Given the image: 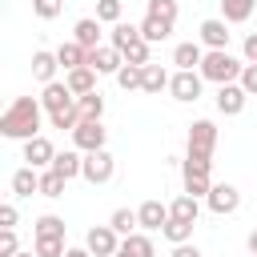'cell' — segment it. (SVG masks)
<instances>
[{
	"label": "cell",
	"mask_w": 257,
	"mask_h": 257,
	"mask_svg": "<svg viewBox=\"0 0 257 257\" xmlns=\"http://www.w3.org/2000/svg\"><path fill=\"white\" fill-rule=\"evenodd\" d=\"M40 112H44V104L36 96H16L4 108V116H0V133L8 141H32V137H40Z\"/></svg>",
	"instance_id": "6da1fadb"
},
{
	"label": "cell",
	"mask_w": 257,
	"mask_h": 257,
	"mask_svg": "<svg viewBox=\"0 0 257 257\" xmlns=\"http://www.w3.org/2000/svg\"><path fill=\"white\" fill-rule=\"evenodd\" d=\"M205 80H213V84H237L241 80V72H245V64L241 60H233L229 56V48H217V52H205V60H201V68H197Z\"/></svg>",
	"instance_id": "7a4b0ae2"
},
{
	"label": "cell",
	"mask_w": 257,
	"mask_h": 257,
	"mask_svg": "<svg viewBox=\"0 0 257 257\" xmlns=\"http://www.w3.org/2000/svg\"><path fill=\"white\" fill-rule=\"evenodd\" d=\"M213 149H217V124L213 120H193L189 124V157L213 161Z\"/></svg>",
	"instance_id": "3957f363"
},
{
	"label": "cell",
	"mask_w": 257,
	"mask_h": 257,
	"mask_svg": "<svg viewBox=\"0 0 257 257\" xmlns=\"http://www.w3.org/2000/svg\"><path fill=\"white\" fill-rule=\"evenodd\" d=\"M112 173H116V161H112L108 149H100V153H84V173H80V177H84L88 185H108Z\"/></svg>",
	"instance_id": "277c9868"
},
{
	"label": "cell",
	"mask_w": 257,
	"mask_h": 257,
	"mask_svg": "<svg viewBox=\"0 0 257 257\" xmlns=\"http://www.w3.org/2000/svg\"><path fill=\"white\" fill-rule=\"evenodd\" d=\"M120 233L112 229V225H92L88 229V237H84V249L92 253V257H116L120 253V241H116Z\"/></svg>",
	"instance_id": "5b68a950"
},
{
	"label": "cell",
	"mask_w": 257,
	"mask_h": 257,
	"mask_svg": "<svg viewBox=\"0 0 257 257\" xmlns=\"http://www.w3.org/2000/svg\"><path fill=\"white\" fill-rule=\"evenodd\" d=\"M72 145H76L80 153H100V149H104V124H100V120H80V124L72 128Z\"/></svg>",
	"instance_id": "8992f818"
},
{
	"label": "cell",
	"mask_w": 257,
	"mask_h": 257,
	"mask_svg": "<svg viewBox=\"0 0 257 257\" xmlns=\"http://www.w3.org/2000/svg\"><path fill=\"white\" fill-rule=\"evenodd\" d=\"M205 205H209L217 217H229V213L241 209V193H237V185H213L209 197H205Z\"/></svg>",
	"instance_id": "52a82bcc"
},
{
	"label": "cell",
	"mask_w": 257,
	"mask_h": 257,
	"mask_svg": "<svg viewBox=\"0 0 257 257\" xmlns=\"http://www.w3.org/2000/svg\"><path fill=\"white\" fill-rule=\"evenodd\" d=\"M40 104H44V112L52 116V112H64V108H72V104H76V96H72V88H68L64 80H52V84H44V92H40Z\"/></svg>",
	"instance_id": "ba28073f"
},
{
	"label": "cell",
	"mask_w": 257,
	"mask_h": 257,
	"mask_svg": "<svg viewBox=\"0 0 257 257\" xmlns=\"http://www.w3.org/2000/svg\"><path fill=\"white\" fill-rule=\"evenodd\" d=\"M24 161H28L32 169H52V161H56L52 141H48V137H32V141H24Z\"/></svg>",
	"instance_id": "9c48e42d"
},
{
	"label": "cell",
	"mask_w": 257,
	"mask_h": 257,
	"mask_svg": "<svg viewBox=\"0 0 257 257\" xmlns=\"http://www.w3.org/2000/svg\"><path fill=\"white\" fill-rule=\"evenodd\" d=\"M201 60H205V48H201L197 40H185V44L173 48V64H177V72H197Z\"/></svg>",
	"instance_id": "30bf717a"
},
{
	"label": "cell",
	"mask_w": 257,
	"mask_h": 257,
	"mask_svg": "<svg viewBox=\"0 0 257 257\" xmlns=\"http://www.w3.org/2000/svg\"><path fill=\"white\" fill-rule=\"evenodd\" d=\"M88 68H96V72H112V76H116V72L124 68V56H120L112 44H100V48L88 52Z\"/></svg>",
	"instance_id": "8fae6325"
},
{
	"label": "cell",
	"mask_w": 257,
	"mask_h": 257,
	"mask_svg": "<svg viewBox=\"0 0 257 257\" xmlns=\"http://www.w3.org/2000/svg\"><path fill=\"white\" fill-rule=\"evenodd\" d=\"M201 72H173V80H169V92L177 96V100H197L201 96Z\"/></svg>",
	"instance_id": "7c38bea8"
},
{
	"label": "cell",
	"mask_w": 257,
	"mask_h": 257,
	"mask_svg": "<svg viewBox=\"0 0 257 257\" xmlns=\"http://www.w3.org/2000/svg\"><path fill=\"white\" fill-rule=\"evenodd\" d=\"M245 100H249V92L241 84H221L217 88V112H225V116H237L245 108Z\"/></svg>",
	"instance_id": "4fadbf2b"
},
{
	"label": "cell",
	"mask_w": 257,
	"mask_h": 257,
	"mask_svg": "<svg viewBox=\"0 0 257 257\" xmlns=\"http://www.w3.org/2000/svg\"><path fill=\"white\" fill-rule=\"evenodd\" d=\"M96 76H100V72L84 64V68H72V72H64V84H68V88H72V96L80 100V96L96 92Z\"/></svg>",
	"instance_id": "5bb4252c"
},
{
	"label": "cell",
	"mask_w": 257,
	"mask_h": 257,
	"mask_svg": "<svg viewBox=\"0 0 257 257\" xmlns=\"http://www.w3.org/2000/svg\"><path fill=\"white\" fill-rule=\"evenodd\" d=\"M137 217H141V229L161 233V229L169 225V205H161V201H145V205L137 209Z\"/></svg>",
	"instance_id": "9a60e30c"
},
{
	"label": "cell",
	"mask_w": 257,
	"mask_h": 257,
	"mask_svg": "<svg viewBox=\"0 0 257 257\" xmlns=\"http://www.w3.org/2000/svg\"><path fill=\"white\" fill-rule=\"evenodd\" d=\"M72 40L80 44V48H100V20L96 16H84V20H76V28H72Z\"/></svg>",
	"instance_id": "2e32d148"
},
{
	"label": "cell",
	"mask_w": 257,
	"mask_h": 257,
	"mask_svg": "<svg viewBox=\"0 0 257 257\" xmlns=\"http://www.w3.org/2000/svg\"><path fill=\"white\" fill-rule=\"evenodd\" d=\"M201 44H205L209 52L229 48V24H225V20H205V24H201Z\"/></svg>",
	"instance_id": "e0dca14e"
},
{
	"label": "cell",
	"mask_w": 257,
	"mask_h": 257,
	"mask_svg": "<svg viewBox=\"0 0 257 257\" xmlns=\"http://www.w3.org/2000/svg\"><path fill=\"white\" fill-rule=\"evenodd\" d=\"M56 68H60V60H56V52H32V76L40 80V84H52L56 80Z\"/></svg>",
	"instance_id": "ac0fdd59"
},
{
	"label": "cell",
	"mask_w": 257,
	"mask_h": 257,
	"mask_svg": "<svg viewBox=\"0 0 257 257\" xmlns=\"http://www.w3.org/2000/svg\"><path fill=\"white\" fill-rule=\"evenodd\" d=\"M52 169L64 177V181H72V177H80L84 173V157H80V149H64V153H56V161H52Z\"/></svg>",
	"instance_id": "d6986e66"
},
{
	"label": "cell",
	"mask_w": 257,
	"mask_h": 257,
	"mask_svg": "<svg viewBox=\"0 0 257 257\" xmlns=\"http://www.w3.org/2000/svg\"><path fill=\"white\" fill-rule=\"evenodd\" d=\"M12 193H16V197H32V193H40V169H32V165L16 169V173H12Z\"/></svg>",
	"instance_id": "ffe728a7"
},
{
	"label": "cell",
	"mask_w": 257,
	"mask_h": 257,
	"mask_svg": "<svg viewBox=\"0 0 257 257\" xmlns=\"http://www.w3.org/2000/svg\"><path fill=\"white\" fill-rule=\"evenodd\" d=\"M56 60H60V68H64V72L84 68V64H88V48H80L76 40H68V44H60V48H56Z\"/></svg>",
	"instance_id": "44dd1931"
},
{
	"label": "cell",
	"mask_w": 257,
	"mask_h": 257,
	"mask_svg": "<svg viewBox=\"0 0 257 257\" xmlns=\"http://www.w3.org/2000/svg\"><path fill=\"white\" fill-rule=\"evenodd\" d=\"M253 8H257V0H221V20L225 24H245L253 16Z\"/></svg>",
	"instance_id": "7402d4cb"
},
{
	"label": "cell",
	"mask_w": 257,
	"mask_h": 257,
	"mask_svg": "<svg viewBox=\"0 0 257 257\" xmlns=\"http://www.w3.org/2000/svg\"><path fill=\"white\" fill-rule=\"evenodd\" d=\"M169 217H173V221H193V225H197V217H201V201L189 197V193H181V197L169 205Z\"/></svg>",
	"instance_id": "603a6c76"
},
{
	"label": "cell",
	"mask_w": 257,
	"mask_h": 257,
	"mask_svg": "<svg viewBox=\"0 0 257 257\" xmlns=\"http://www.w3.org/2000/svg\"><path fill=\"white\" fill-rule=\"evenodd\" d=\"M173 28H177V24H169V20H161V16H149V12H145V20H141V36H145L149 44L165 40V36H169Z\"/></svg>",
	"instance_id": "cb8c5ba5"
},
{
	"label": "cell",
	"mask_w": 257,
	"mask_h": 257,
	"mask_svg": "<svg viewBox=\"0 0 257 257\" xmlns=\"http://www.w3.org/2000/svg\"><path fill=\"white\" fill-rule=\"evenodd\" d=\"M137 40H141V24H124V20L112 24V40H108V44H112L116 52H124V48L137 44Z\"/></svg>",
	"instance_id": "d4e9b609"
},
{
	"label": "cell",
	"mask_w": 257,
	"mask_h": 257,
	"mask_svg": "<svg viewBox=\"0 0 257 257\" xmlns=\"http://www.w3.org/2000/svg\"><path fill=\"white\" fill-rule=\"evenodd\" d=\"M120 253H128V257H157V249H153V241H149L145 233L124 237V241H120Z\"/></svg>",
	"instance_id": "484cf974"
},
{
	"label": "cell",
	"mask_w": 257,
	"mask_h": 257,
	"mask_svg": "<svg viewBox=\"0 0 257 257\" xmlns=\"http://www.w3.org/2000/svg\"><path fill=\"white\" fill-rule=\"evenodd\" d=\"M169 72L161 68V64H145V84H141V92H161V88H169Z\"/></svg>",
	"instance_id": "4316f807"
},
{
	"label": "cell",
	"mask_w": 257,
	"mask_h": 257,
	"mask_svg": "<svg viewBox=\"0 0 257 257\" xmlns=\"http://www.w3.org/2000/svg\"><path fill=\"white\" fill-rule=\"evenodd\" d=\"M76 108H80V120H100L104 116V96L100 92H88V96L76 100Z\"/></svg>",
	"instance_id": "83f0119b"
},
{
	"label": "cell",
	"mask_w": 257,
	"mask_h": 257,
	"mask_svg": "<svg viewBox=\"0 0 257 257\" xmlns=\"http://www.w3.org/2000/svg\"><path fill=\"white\" fill-rule=\"evenodd\" d=\"M161 237H165L169 245H185V241L193 237V221H173V217H169V225L161 229Z\"/></svg>",
	"instance_id": "f1b7e54d"
},
{
	"label": "cell",
	"mask_w": 257,
	"mask_h": 257,
	"mask_svg": "<svg viewBox=\"0 0 257 257\" xmlns=\"http://www.w3.org/2000/svg\"><path fill=\"white\" fill-rule=\"evenodd\" d=\"M209 189H213V177L209 173H185V193L189 197H209Z\"/></svg>",
	"instance_id": "f546056e"
},
{
	"label": "cell",
	"mask_w": 257,
	"mask_h": 257,
	"mask_svg": "<svg viewBox=\"0 0 257 257\" xmlns=\"http://www.w3.org/2000/svg\"><path fill=\"white\" fill-rule=\"evenodd\" d=\"M64 185H68V181H64L56 169H44V173H40V197H64Z\"/></svg>",
	"instance_id": "4dcf8cb0"
},
{
	"label": "cell",
	"mask_w": 257,
	"mask_h": 257,
	"mask_svg": "<svg viewBox=\"0 0 257 257\" xmlns=\"http://www.w3.org/2000/svg\"><path fill=\"white\" fill-rule=\"evenodd\" d=\"M108 225H112V229H116L120 237H133V229L141 225V217H137L133 209H116V213L108 217Z\"/></svg>",
	"instance_id": "1f68e13d"
},
{
	"label": "cell",
	"mask_w": 257,
	"mask_h": 257,
	"mask_svg": "<svg viewBox=\"0 0 257 257\" xmlns=\"http://www.w3.org/2000/svg\"><path fill=\"white\" fill-rule=\"evenodd\" d=\"M149 48H153V44H149V40L141 36V40H137V44H128V48H124L120 56H124V64H141V68H145V64H153V60H149V56H153Z\"/></svg>",
	"instance_id": "d6a6232c"
},
{
	"label": "cell",
	"mask_w": 257,
	"mask_h": 257,
	"mask_svg": "<svg viewBox=\"0 0 257 257\" xmlns=\"http://www.w3.org/2000/svg\"><path fill=\"white\" fill-rule=\"evenodd\" d=\"M116 84H120L124 92H133V88H141V84H145V68H141V64H124V68L116 72Z\"/></svg>",
	"instance_id": "836d02e7"
},
{
	"label": "cell",
	"mask_w": 257,
	"mask_h": 257,
	"mask_svg": "<svg viewBox=\"0 0 257 257\" xmlns=\"http://www.w3.org/2000/svg\"><path fill=\"white\" fill-rule=\"evenodd\" d=\"M32 233H36V237H64V221L52 217V213H44V217H36Z\"/></svg>",
	"instance_id": "e575fe53"
},
{
	"label": "cell",
	"mask_w": 257,
	"mask_h": 257,
	"mask_svg": "<svg viewBox=\"0 0 257 257\" xmlns=\"http://www.w3.org/2000/svg\"><path fill=\"white\" fill-rule=\"evenodd\" d=\"M149 16H161V20H169V24H177V0H149V8H145Z\"/></svg>",
	"instance_id": "d590c367"
},
{
	"label": "cell",
	"mask_w": 257,
	"mask_h": 257,
	"mask_svg": "<svg viewBox=\"0 0 257 257\" xmlns=\"http://www.w3.org/2000/svg\"><path fill=\"white\" fill-rule=\"evenodd\" d=\"M64 237H36V257H64Z\"/></svg>",
	"instance_id": "8d00e7d4"
},
{
	"label": "cell",
	"mask_w": 257,
	"mask_h": 257,
	"mask_svg": "<svg viewBox=\"0 0 257 257\" xmlns=\"http://www.w3.org/2000/svg\"><path fill=\"white\" fill-rule=\"evenodd\" d=\"M48 124H52V128H68V133H72V128L80 124V108L72 104V108H64V112H52V116H48Z\"/></svg>",
	"instance_id": "74e56055"
},
{
	"label": "cell",
	"mask_w": 257,
	"mask_h": 257,
	"mask_svg": "<svg viewBox=\"0 0 257 257\" xmlns=\"http://www.w3.org/2000/svg\"><path fill=\"white\" fill-rule=\"evenodd\" d=\"M96 20L100 24H120V0H96Z\"/></svg>",
	"instance_id": "f35d334b"
},
{
	"label": "cell",
	"mask_w": 257,
	"mask_h": 257,
	"mask_svg": "<svg viewBox=\"0 0 257 257\" xmlns=\"http://www.w3.org/2000/svg\"><path fill=\"white\" fill-rule=\"evenodd\" d=\"M60 8H64V0H32V12H36L40 20H56Z\"/></svg>",
	"instance_id": "ab89813d"
},
{
	"label": "cell",
	"mask_w": 257,
	"mask_h": 257,
	"mask_svg": "<svg viewBox=\"0 0 257 257\" xmlns=\"http://www.w3.org/2000/svg\"><path fill=\"white\" fill-rule=\"evenodd\" d=\"M20 245H16V229H0V257H16Z\"/></svg>",
	"instance_id": "60d3db41"
},
{
	"label": "cell",
	"mask_w": 257,
	"mask_h": 257,
	"mask_svg": "<svg viewBox=\"0 0 257 257\" xmlns=\"http://www.w3.org/2000/svg\"><path fill=\"white\" fill-rule=\"evenodd\" d=\"M249 96H257V64H245V72H241V80H237Z\"/></svg>",
	"instance_id": "b9f144b4"
},
{
	"label": "cell",
	"mask_w": 257,
	"mask_h": 257,
	"mask_svg": "<svg viewBox=\"0 0 257 257\" xmlns=\"http://www.w3.org/2000/svg\"><path fill=\"white\" fill-rule=\"evenodd\" d=\"M185 173H213V161H205V157H185Z\"/></svg>",
	"instance_id": "7bdbcfd3"
},
{
	"label": "cell",
	"mask_w": 257,
	"mask_h": 257,
	"mask_svg": "<svg viewBox=\"0 0 257 257\" xmlns=\"http://www.w3.org/2000/svg\"><path fill=\"white\" fill-rule=\"evenodd\" d=\"M16 221H20L16 205H0V229H16Z\"/></svg>",
	"instance_id": "ee69618b"
},
{
	"label": "cell",
	"mask_w": 257,
	"mask_h": 257,
	"mask_svg": "<svg viewBox=\"0 0 257 257\" xmlns=\"http://www.w3.org/2000/svg\"><path fill=\"white\" fill-rule=\"evenodd\" d=\"M241 48H245V64H257V32H249Z\"/></svg>",
	"instance_id": "f6af8a7d"
},
{
	"label": "cell",
	"mask_w": 257,
	"mask_h": 257,
	"mask_svg": "<svg viewBox=\"0 0 257 257\" xmlns=\"http://www.w3.org/2000/svg\"><path fill=\"white\" fill-rule=\"evenodd\" d=\"M169 257H201V249L185 241V245H173V253H169Z\"/></svg>",
	"instance_id": "bcb514c9"
},
{
	"label": "cell",
	"mask_w": 257,
	"mask_h": 257,
	"mask_svg": "<svg viewBox=\"0 0 257 257\" xmlns=\"http://www.w3.org/2000/svg\"><path fill=\"white\" fill-rule=\"evenodd\" d=\"M64 257H92V253H88V249H68Z\"/></svg>",
	"instance_id": "7dc6e473"
},
{
	"label": "cell",
	"mask_w": 257,
	"mask_h": 257,
	"mask_svg": "<svg viewBox=\"0 0 257 257\" xmlns=\"http://www.w3.org/2000/svg\"><path fill=\"white\" fill-rule=\"evenodd\" d=\"M249 253H253V257H257V229H253V233H249Z\"/></svg>",
	"instance_id": "c3c4849f"
},
{
	"label": "cell",
	"mask_w": 257,
	"mask_h": 257,
	"mask_svg": "<svg viewBox=\"0 0 257 257\" xmlns=\"http://www.w3.org/2000/svg\"><path fill=\"white\" fill-rule=\"evenodd\" d=\"M16 257H32V253H16Z\"/></svg>",
	"instance_id": "681fc988"
},
{
	"label": "cell",
	"mask_w": 257,
	"mask_h": 257,
	"mask_svg": "<svg viewBox=\"0 0 257 257\" xmlns=\"http://www.w3.org/2000/svg\"><path fill=\"white\" fill-rule=\"evenodd\" d=\"M116 257H128V253H116Z\"/></svg>",
	"instance_id": "f907efd6"
},
{
	"label": "cell",
	"mask_w": 257,
	"mask_h": 257,
	"mask_svg": "<svg viewBox=\"0 0 257 257\" xmlns=\"http://www.w3.org/2000/svg\"><path fill=\"white\" fill-rule=\"evenodd\" d=\"M249 257H253V253H249Z\"/></svg>",
	"instance_id": "816d5d0a"
}]
</instances>
